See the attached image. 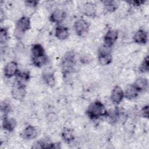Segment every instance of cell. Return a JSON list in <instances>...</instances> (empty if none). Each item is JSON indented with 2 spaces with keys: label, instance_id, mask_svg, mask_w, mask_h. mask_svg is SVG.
Segmentation results:
<instances>
[{
  "label": "cell",
  "instance_id": "22",
  "mask_svg": "<svg viewBox=\"0 0 149 149\" xmlns=\"http://www.w3.org/2000/svg\"><path fill=\"white\" fill-rule=\"evenodd\" d=\"M148 56H146V58L144 59L143 62H142L140 67V70L141 72L145 73L148 72Z\"/></svg>",
  "mask_w": 149,
  "mask_h": 149
},
{
  "label": "cell",
  "instance_id": "14",
  "mask_svg": "<svg viewBox=\"0 0 149 149\" xmlns=\"http://www.w3.org/2000/svg\"><path fill=\"white\" fill-rule=\"evenodd\" d=\"M31 54L33 58H40L45 56L44 49L41 45L37 44L34 45L31 48Z\"/></svg>",
  "mask_w": 149,
  "mask_h": 149
},
{
  "label": "cell",
  "instance_id": "21",
  "mask_svg": "<svg viewBox=\"0 0 149 149\" xmlns=\"http://www.w3.org/2000/svg\"><path fill=\"white\" fill-rule=\"evenodd\" d=\"M84 11L86 15L88 16H91L95 13L94 7L91 3H87L84 6Z\"/></svg>",
  "mask_w": 149,
  "mask_h": 149
},
{
  "label": "cell",
  "instance_id": "17",
  "mask_svg": "<svg viewBox=\"0 0 149 149\" xmlns=\"http://www.w3.org/2000/svg\"><path fill=\"white\" fill-rule=\"evenodd\" d=\"M62 136L65 141L69 143L73 141L74 139L73 132L70 129H65L62 133Z\"/></svg>",
  "mask_w": 149,
  "mask_h": 149
},
{
  "label": "cell",
  "instance_id": "19",
  "mask_svg": "<svg viewBox=\"0 0 149 149\" xmlns=\"http://www.w3.org/2000/svg\"><path fill=\"white\" fill-rule=\"evenodd\" d=\"M47 56L45 55L42 57L32 59L33 64L37 66H41L44 65L47 62Z\"/></svg>",
  "mask_w": 149,
  "mask_h": 149
},
{
  "label": "cell",
  "instance_id": "25",
  "mask_svg": "<svg viewBox=\"0 0 149 149\" xmlns=\"http://www.w3.org/2000/svg\"><path fill=\"white\" fill-rule=\"evenodd\" d=\"M144 2V1H133L130 2V3L134 5H140Z\"/></svg>",
  "mask_w": 149,
  "mask_h": 149
},
{
  "label": "cell",
  "instance_id": "23",
  "mask_svg": "<svg viewBox=\"0 0 149 149\" xmlns=\"http://www.w3.org/2000/svg\"><path fill=\"white\" fill-rule=\"evenodd\" d=\"M7 38V30L5 29L2 28L0 33V40L1 42H5Z\"/></svg>",
  "mask_w": 149,
  "mask_h": 149
},
{
  "label": "cell",
  "instance_id": "7",
  "mask_svg": "<svg viewBox=\"0 0 149 149\" xmlns=\"http://www.w3.org/2000/svg\"><path fill=\"white\" fill-rule=\"evenodd\" d=\"M124 97V92L119 86H115L111 95V101L115 104H119Z\"/></svg>",
  "mask_w": 149,
  "mask_h": 149
},
{
  "label": "cell",
  "instance_id": "1",
  "mask_svg": "<svg viewBox=\"0 0 149 149\" xmlns=\"http://www.w3.org/2000/svg\"><path fill=\"white\" fill-rule=\"evenodd\" d=\"M87 113L91 119H97L101 116H106L107 111L102 102L96 101L90 105Z\"/></svg>",
  "mask_w": 149,
  "mask_h": 149
},
{
  "label": "cell",
  "instance_id": "2",
  "mask_svg": "<svg viewBox=\"0 0 149 149\" xmlns=\"http://www.w3.org/2000/svg\"><path fill=\"white\" fill-rule=\"evenodd\" d=\"M108 47L105 45L101 48L98 53V61L102 65H107L112 62V55L109 51Z\"/></svg>",
  "mask_w": 149,
  "mask_h": 149
},
{
  "label": "cell",
  "instance_id": "8",
  "mask_svg": "<svg viewBox=\"0 0 149 149\" xmlns=\"http://www.w3.org/2000/svg\"><path fill=\"white\" fill-rule=\"evenodd\" d=\"M17 30L19 32H25L30 28V21L27 17H21L16 24Z\"/></svg>",
  "mask_w": 149,
  "mask_h": 149
},
{
  "label": "cell",
  "instance_id": "13",
  "mask_svg": "<svg viewBox=\"0 0 149 149\" xmlns=\"http://www.w3.org/2000/svg\"><path fill=\"white\" fill-rule=\"evenodd\" d=\"M134 41L139 44H145L147 41V35L146 32L143 30L137 31L133 36Z\"/></svg>",
  "mask_w": 149,
  "mask_h": 149
},
{
  "label": "cell",
  "instance_id": "26",
  "mask_svg": "<svg viewBox=\"0 0 149 149\" xmlns=\"http://www.w3.org/2000/svg\"><path fill=\"white\" fill-rule=\"evenodd\" d=\"M29 5L31 6H36L37 4L38 3V2L37 1H26V2Z\"/></svg>",
  "mask_w": 149,
  "mask_h": 149
},
{
  "label": "cell",
  "instance_id": "3",
  "mask_svg": "<svg viewBox=\"0 0 149 149\" xmlns=\"http://www.w3.org/2000/svg\"><path fill=\"white\" fill-rule=\"evenodd\" d=\"M74 27L76 34L80 37H84L88 32V24L83 19L77 20L74 23Z\"/></svg>",
  "mask_w": 149,
  "mask_h": 149
},
{
  "label": "cell",
  "instance_id": "24",
  "mask_svg": "<svg viewBox=\"0 0 149 149\" xmlns=\"http://www.w3.org/2000/svg\"><path fill=\"white\" fill-rule=\"evenodd\" d=\"M142 115L145 118H148V106H145L141 110Z\"/></svg>",
  "mask_w": 149,
  "mask_h": 149
},
{
  "label": "cell",
  "instance_id": "9",
  "mask_svg": "<svg viewBox=\"0 0 149 149\" xmlns=\"http://www.w3.org/2000/svg\"><path fill=\"white\" fill-rule=\"evenodd\" d=\"M23 137L26 139H33L37 137V131L36 128L31 125L27 126L23 132Z\"/></svg>",
  "mask_w": 149,
  "mask_h": 149
},
{
  "label": "cell",
  "instance_id": "5",
  "mask_svg": "<svg viewBox=\"0 0 149 149\" xmlns=\"http://www.w3.org/2000/svg\"><path fill=\"white\" fill-rule=\"evenodd\" d=\"M19 73L18 67L17 63L14 62H10L8 63L4 68V74L7 77H12L15 75H17Z\"/></svg>",
  "mask_w": 149,
  "mask_h": 149
},
{
  "label": "cell",
  "instance_id": "20",
  "mask_svg": "<svg viewBox=\"0 0 149 149\" xmlns=\"http://www.w3.org/2000/svg\"><path fill=\"white\" fill-rule=\"evenodd\" d=\"M43 79L45 82L49 86H52L55 84V80L51 73H46L43 75Z\"/></svg>",
  "mask_w": 149,
  "mask_h": 149
},
{
  "label": "cell",
  "instance_id": "16",
  "mask_svg": "<svg viewBox=\"0 0 149 149\" xmlns=\"http://www.w3.org/2000/svg\"><path fill=\"white\" fill-rule=\"evenodd\" d=\"M139 91L134 88L133 86H129L126 88L124 93V96L127 99H133L137 97Z\"/></svg>",
  "mask_w": 149,
  "mask_h": 149
},
{
  "label": "cell",
  "instance_id": "18",
  "mask_svg": "<svg viewBox=\"0 0 149 149\" xmlns=\"http://www.w3.org/2000/svg\"><path fill=\"white\" fill-rule=\"evenodd\" d=\"M104 3L106 9L110 12H113L116 10L118 6V2L114 1H105Z\"/></svg>",
  "mask_w": 149,
  "mask_h": 149
},
{
  "label": "cell",
  "instance_id": "15",
  "mask_svg": "<svg viewBox=\"0 0 149 149\" xmlns=\"http://www.w3.org/2000/svg\"><path fill=\"white\" fill-rule=\"evenodd\" d=\"M134 88L139 92L145 90L148 86V81L146 78L140 77L138 78L133 85Z\"/></svg>",
  "mask_w": 149,
  "mask_h": 149
},
{
  "label": "cell",
  "instance_id": "12",
  "mask_svg": "<svg viewBox=\"0 0 149 149\" xmlns=\"http://www.w3.org/2000/svg\"><path fill=\"white\" fill-rule=\"evenodd\" d=\"M16 123L14 119L12 118H8L6 115L4 116L2 121V127L4 129L8 131H12L15 126Z\"/></svg>",
  "mask_w": 149,
  "mask_h": 149
},
{
  "label": "cell",
  "instance_id": "10",
  "mask_svg": "<svg viewBox=\"0 0 149 149\" xmlns=\"http://www.w3.org/2000/svg\"><path fill=\"white\" fill-rule=\"evenodd\" d=\"M66 17V13L62 10H55L50 16V20L54 23H61Z\"/></svg>",
  "mask_w": 149,
  "mask_h": 149
},
{
  "label": "cell",
  "instance_id": "4",
  "mask_svg": "<svg viewBox=\"0 0 149 149\" xmlns=\"http://www.w3.org/2000/svg\"><path fill=\"white\" fill-rule=\"evenodd\" d=\"M24 86L23 83L16 80L12 88L13 97L17 100H20L24 97L25 95Z\"/></svg>",
  "mask_w": 149,
  "mask_h": 149
},
{
  "label": "cell",
  "instance_id": "6",
  "mask_svg": "<svg viewBox=\"0 0 149 149\" xmlns=\"http://www.w3.org/2000/svg\"><path fill=\"white\" fill-rule=\"evenodd\" d=\"M118 38V33L116 30H109L106 33L104 37L105 45L108 47H111L116 41Z\"/></svg>",
  "mask_w": 149,
  "mask_h": 149
},
{
  "label": "cell",
  "instance_id": "11",
  "mask_svg": "<svg viewBox=\"0 0 149 149\" xmlns=\"http://www.w3.org/2000/svg\"><path fill=\"white\" fill-rule=\"evenodd\" d=\"M55 36L57 38L63 40L66 39L69 35V30L63 26H58L55 29Z\"/></svg>",
  "mask_w": 149,
  "mask_h": 149
}]
</instances>
